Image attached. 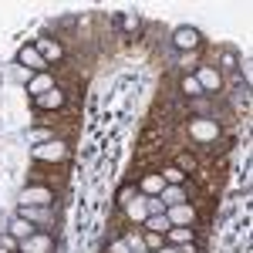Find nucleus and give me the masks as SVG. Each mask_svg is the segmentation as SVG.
Segmentation results:
<instances>
[{"label":"nucleus","instance_id":"1","mask_svg":"<svg viewBox=\"0 0 253 253\" xmlns=\"http://www.w3.org/2000/svg\"><path fill=\"white\" fill-rule=\"evenodd\" d=\"M196 81H199V88H203V95L210 91V95H216V91H223V75L216 71V68H206V64H199L196 68Z\"/></svg>","mask_w":253,"mask_h":253},{"label":"nucleus","instance_id":"2","mask_svg":"<svg viewBox=\"0 0 253 253\" xmlns=\"http://www.w3.org/2000/svg\"><path fill=\"white\" fill-rule=\"evenodd\" d=\"M17 64H20V68H27V71H34V75L47 71V61L41 58V51L34 47V44H24V47L17 51Z\"/></svg>","mask_w":253,"mask_h":253},{"label":"nucleus","instance_id":"3","mask_svg":"<svg viewBox=\"0 0 253 253\" xmlns=\"http://www.w3.org/2000/svg\"><path fill=\"white\" fill-rule=\"evenodd\" d=\"M34 159L38 162H64L68 159V145H61V142H44V145H34Z\"/></svg>","mask_w":253,"mask_h":253},{"label":"nucleus","instance_id":"4","mask_svg":"<svg viewBox=\"0 0 253 253\" xmlns=\"http://www.w3.org/2000/svg\"><path fill=\"white\" fill-rule=\"evenodd\" d=\"M172 44H175V51L189 54V51H196V47H199V31H196V27H175Z\"/></svg>","mask_w":253,"mask_h":253},{"label":"nucleus","instance_id":"5","mask_svg":"<svg viewBox=\"0 0 253 253\" xmlns=\"http://www.w3.org/2000/svg\"><path fill=\"white\" fill-rule=\"evenodd\" d=\"M20 203H27V206H51L54 203V193L47 186H27L20 193Z\"/></svg>","mask_w":253,"mask_h":253},{"label":"nucleus","instance_id":"6","mask_svg":"<svg viewBox=\"0 0 253 253\" xmlns=\"http://www.w3.org/2000/svg\"><path fill=\"white\" fill-rule=\"evenodd\" d=\"M166 216H169V223H172V226H193V223H196V210L189 206V203L169 206V210H166Z\"/></svg>","mask_w":253,"mask_h":253},{"label":"nucleus","instance_id":"7","mask_svg":"<svg viewBox=\"0 0 253 253\" xmlns=\"http://www.w3.org/2000/svg\"><path fill=\"white\" fill-rule=\"evenodd\" d=\"M189 135L199 138V142H210V138L219 135V128H216V122H210V118H196L193 125H189Z\"/></svg>","mask_w":253,"mask_h":253},{"label":"nucleus","instance_id":"8","mask_svg":"<svg viewBox=\"0 0 253 253\" xmlns=\"http://www.w3.org/2000/svg\"><path fill=\"white\" fill-rule=\"evenodd\" d=\"M17 216H24L27 223H51V206H27V203H20V210H17Z\"/></svg>","mask_w":253,"mask_h":253},{"label":"nucleus","instance_id":"9","mask_svg":"<svg viewBox=\"0 0 253 253\" xmlns=\"http://www.w3.org/2000/svg\"><path fill=\"white\" fill-rule=\"evenodd\" d=\"M34 47L41 51V58L47 61V64H51V61H61V58H64V47H61V44H58L54 38H41L38 44H34Z\"/></svg>","mask_w":253,"mask_h":253},{"label":"nucleus","instance_id":"10","mask_svg":"<svg viewBox=\"0 0 253 253\" xmlns=\"http://www.w3.org/2000/svg\"><path fill=\"white\" fill-rule=\"evenodd\" d=\"M166 240H169L172 247H189L196 240V230L193 226H169V230H166Z\"/></svg>","mask_w":253,"mask_h":253},{"label":"nucleus","instance_id":"11","mask_svg":"<svg viewBox=\"0 0 253 253\" xmlns=\"http://www.w3.org/2000/svg\"><path fill=\"white\" fill-rule=\"evenodd\" d=\"M7 233L14 236L17 243H24V240H31V236L38 233V226H34V223H27L24 216H14V223H10V230H7Z\"/></svg>","mask_w":253,"mask_h":253},{"label":"nucleus","instance_id":"12","mask_svg":"<svg viewBox=\"0 0 253 253\" xmlns=\"http://www.w3.org/2000/svg\"><path fill=\"white\" fill-rule=\"evenodd\" d=\"M51 88H54V78H51V75H47V71H41V75H34V78L27 81V91H31V95H34V98L47 95V91H51Z\"/></svg>","mask_w":253,"mask_h":253},{"label":"nucleus","instance_id":"13","mask_svg":"<svg viewBox=\"0 0 253 253\" xmlns=\"http://www.w3.org/2000/svg\"><path fill=\"white\" fill-rule=\"evenodd\" d=\"M20 250H27V253H51V236L34 233L31 240H24V243H20Z\"/></svg>","mask_w":253,"mask_h":253},{"label":"nucleus","instance_id":"14","mask_svg":"<svg viewBox=\"0 0 253 253\" xmlns=\"http://www.w3.org/2000/svg\"><path fill=\"white\" fill-rule=\"evenodd\" d=\"M34 105H38L41 112H47V108H61V105H64V91H58V88H51L47 95L34 98Z\"/></svg>","mask_w":253,"mask_h":253},{"label":"nucleus","instance_id":"15","mask_svg":"<svg viewBox=\"0 0 253 253\" xmlns=\"http://www.w3.org/2000/svg\"><path fill=\"white\" fill-rule=\"evenodd\" d=\"M159 199L166 203V210H169V206H179V203H186V189H182V186H166V189L159 193Z\"/></svg>","mask_w":253,"mask_h":253},{"label":"nucleus","instance_id":"16","mask_svg":"<svg viewBox=\"0 0 253 253\" xmlns=\"http://www.w3.org/2000/svg\"><path fill=\"white\" fill-rule=\"evenodd\" d=\"M162 189H166V182H162V175H159V172H149L145 179H142V193H145V196H159Z\"/></svg>","mask_w":253,"mask_h":253},{"label":"nucleus","instance_id":"17","mask_svg":"<svg viewBox=\"0 0 253 253\" xmlns=\"http://www.w3.org/2000/svg\"><path fill=\"white\" fill-rule=\"evenodd\" d=\"M172 223H169V216L159 213V216H145V230H152V233H162L166 236V230H169Z\"/></svg>","mask_w":253,"mask_h":253},{"label":"nucleus","instance_id":"18","mask_svg":"<svg viewBox=\"0 0 253 253\" xmlns=\"http://www.w3.org/2000/svg\"><path fill=\"white\" fill-rule=\"evenodd\" d=\"M122 31H128V34H135L138 27H142V20H138V14H132V10H125V14H118V20H115Z\"/></svg>","mask_w":253,"mask_h":253},{"label":"nucleus","instance_id":"19","mask_svg":"<svg viewBox=\"0 0 253 253\" xmlns=\"http://www.w3.org/2000/svg\"><path fill=\"white\" fill-rule=\"evenodd\" d=\"M162 182H166V186H182V182H186V172L175 169V166H169V169H162Z\"/></svg>","mask_w":253,"mask_h":253},{"label":"nucleus","instance_id":"20","mask_svg":"<svg viewBox=\"0 0 253 253\" xmlns=\"http://www.w3.org/2000/svg\"><path fill=\"white\" fill-rule=\"evenodd\" d=\"M125 206H128V216H132V219H142V223H145V196H142V199H128V203H125Z\"/></svg>","mask_w":253,"mask_h":253},{"label":"nucleus","instance_id":"21","mask_svg":"<svg viewBox=\"0 0 253 253\" xmlns=\"http://www.w3.org/2000/svg\"><path fill=\"white\" fill-rule=\"evenodd\" d=\"M179 88H182V95H189V98H199V95H203V88H199V81H196L193 75H186Z\"/></svg>","mask_w":253,"mask_h":253},{"label":"nucleus","instance_id":"22","mask_svg":"<svg viewBox=\"0 0 253 253\" xmlns=\"http://www.w3.org/2000/svg\"><path fill=\"white\" fill-rule=\"evenodd\" d=\"M125 243H128V253H152L138 233H128V236H125Z\"/></svg>","mask_w":253,"mask_h":253},{"label":"nucleus","instance_id":"23","mask_svg":"<svg viewBox=\"0 0 253 253\" xmlns=\"http://www.w3.org/2000/svg\"><path fill=\"white\" fill-rule=\"evenodd\" d=\"M44 142H51V132L47 128H31L27 132V145H44Z\"/></svg>","mask_w":253,"mask_h":253},{"label":"nucleus","instance_id":"24","mask_svg":"<svg viewBox=\"0 0 253 253\" xmlns=\"http://www.w3.org/2000/svg\"><path fill=\"white\" fill-rule=\"evenodd\" d=\"M145 213H149V216H159V213H166V203H162L159 196H145Z\"/></svg>","mask_w":253,"mask_h":253},{"label":"nucleus","instance_id":"25","mask_svg":"<svg viewBox=\"0 0 253 253\" xmlns=\"http://www.w3.org/2000/svg\"><path fill=\"white\" fill-rule=\"evenodd\" d=\"M20 250V243L14 240L10 233H0V253H17Z\"/></svg>","mask_w":253,"mask_h":253},{"label":"nucleus","instance_id":"26","mask_svg":"<svg viewBox=\"0 0 253 253\" xmlns=\"http://www.w3.org/2000/svg\"><path fill=\"white\" fill-rule=\"evenodd\" d=\"M145 247H149L152 253H159L162 247H166V243H162V233H152V230H149V233H145Z\"/></svg>","mask_w":253,"mask_h":253},{"label":"nucleus","instance_id":"27","mask_svg":"<svg viewBox=\"0 0 253 253\" xmlns=\"http://www.w3.org/2000/svg\"><path fill=\"white\" fill-rule=\"evenodd\" d=\"M175 169H182V172H193V169H196V159L189 156V152H182V156H179V162H175Z\"/></svg>","mask_w":253,"mask_h":253},{"label":"nucleus","instance_id":"28","mask_svg":"<svg viewBox=\"0 0 253 253\" xmlns=\"http://www.w3.org/2000/svg\"><path fill=\"white\" fill-rule=\"evenodd\" d=\"M223 68H226V71H233V68H236V54H233V51L223 54Z\"/></svg>","mask_w":253,"mask_h":253},{"label":"nucleus","instance_id":"29","mask_svg":"<svg viewBox=\"0 0 253 253\" xmlns=\"http://www.w3.org/2000/svg\"><path fill=\"white\" fill-rule=\"evenodd\" d=\"M179 61H182V68H196V51H189V54H179Z\"/></svg>","mask_w":253,"mask_h":253},{"label":"nucleus","instance_id":"30","mask_svg":"<svg viewBox=\"0 0 253 253\" xmlns=\"http://www.w3.org/2000/svg\"><path fill=\"white\" fill-rule=\"evenodd\" d=\"M108 253H128V243H125V240H115V243L108 247Z\"/></svg>","mask_w":253,"mask_h":253},{"label":"nucleus","instance_id":"31","mask_svg":"<svg viewBox=\"0 0 253 253\" xmlns=\"http://www.w3.org/2000/svg\"><path fill=\"white\" fill-rule=\"evenodd\" d=\"M193 108H196V112H210V105L203 101V95H199V98H193Z\"/></svg>","mask_w":253,"mask_h":253},{"label":"nucleus","instance_id":"32","mask_svg":"<svg viewBox=\"0 0 253 253\" xmlns=\"http://www.w3.org/2000/svg\"><path fill=\"white\" fill-rule=\"evenodd\" d=\"M159 253H186V247H172V243H169V247H162Z\"/></svg>","mask_w":253,"mask_h":253},{"label":"nucleus","instance_id":"33","mask_svg":"<svg viewBox=\"0 0 253 253\" xmlns=\"http://www.w3.org/2000/svg\"><path fill=\"white\" fill-rule=\"evenodd\" d=\"M17 253H27V250H17Z\"/></svg>","mask_w":253,"mask_h":253}]
</instances>
